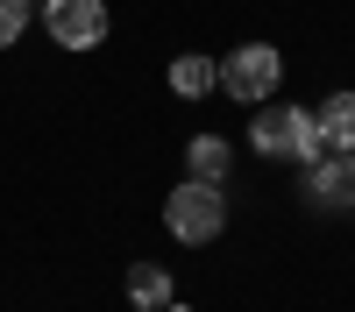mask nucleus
<instances>
[{
  "instance_id": "7",
  "label": "nucleus",
  "mask_w": 355,
  "mask_h": 312,
  "mask_svg": "<svg viewBox=\"0 0 355 312\" xmlns=\"http://www.w3.org/2000/svg\"><path fill=\"white\" fill-rule=\"evenodd\" d=\"M171 93H178V100H206V93H220V64H214V57H199V50L171 57Z\"/></svg>"
},
{
  "instance_id": "4",
  "label": "nucleus",
  "mask_w": 355,
  "mask_h": 312,
  "mask_svg": "<svg viewBox=\"0 0 355 312\" xmlns=\"http://www.w3.org/2000/svg\"><path fill=\"white\" fill-rule=\"evenodd\" d=\"M43 28L57 50H100L107 43V0H43Z\"/></svg>"
},
{
  "instance_id": "9",
  "label": "nucleus",
  "mask_w": 355,
  "mask_h": 312,
  "mask_svg": "<svg viewBox=\"0 0 355 312\" xmlns=\"http://www.w3.org/2000/svg\"><path fill=\"white\" fill-rule=\"evenodd\" d=\"M178 291H171V270H157V263H135L128 270V305L135 312H164Z\"/></svg>"
},
{
  "instance_id": "1",
  "label": "nucleus",
  "mask_w": 355,
  "mask_h": 312,
  "mask_svg": "<svg viewBox=\"0 0 355 312\" xmlns=\"http://www.w3.org/2000/svg\"><path fill=\"white\" fill-rule=\"evenodd\" d=\"M164 227H171V241H214L220 227H227V192L220 185H206V178H185V185H171L164 199Z\"/></svg>"
},
{
  "instance_id": "8",
  "label": "nucleus",
  "mask_w": 355,
  "mask_h": 312,
  "mask_svg": "<svg viewBox=\"0 0 355 312\" xmlns=\"http://www.w3.org/2000/svg\"><path fill=\"white\" fill-rule=\"evenodd\" d=\"M313 121H320V142H327V149H355V93H327L313 107Z\"/></svg>"
},
{
  "instance_id": "10",
  "label": "nucleus",
  "mask_w": 355,
  "mask_h": 312,
  "mask_svg": "<svg viewBox=\"0 0 355 312\" xmlns=\"http://www.w3.org/2000/svg\"><path fill=\"white\" fill-rule=\"evenodd\" d=\"M28 15H36L28 0H0V50H8V43L21 36V28H28Z\"/></svg>"
},
{
  "instance_id": "6",
  "label": "nucleus",
  "mask_w": 355,
  "mask_h": 312,
  "mask_svg": "<svg viewBox=\"0 0 355 312\" xmlns=\"http://www.w3.org/2000/svg\"><path fill=\"white\" fill-rule=\"evenodd\" d=\"M185 178L227 185V178H234V149H227L220 135H192V142H185Z\"/></svg>"
},
{
  "instance_id": "5",
  "label": "nucleus",
  "mask_w": 355,
  "mask_h": 312,
  "mask_svg": "<svg viewBox=\"0 0 355 312\" xmlns=\"http://www.w3.org/2000/svg\"><path fill=\"white\" fill-rule=\"evenodd\" d=\"M313 206H355V149H320L306 163Z\"/></svg>"
},
{
  "instance_id": "3",
  "label": "nucleus",
  "mask_w": 355,
  "mask_h": 312,
  "mask_svg": "<svg viewBox=\"0 0 355 312\" xmlns=\"http://www.w3.org/2000/svg\"><path fill=\"white\" fill-rule=\"evenodd\" d=\"M277 78H284V57H277L270 43H242V50L220 64V93L256 107V100H270V93H277Z\"/></svg>"
},
{
  "instance_id": "2",
  "label": "nucleus",
  "mask_w": 355,
  "mask_h": 312,
  "mask_svg": "<svg viewBox=\"0 0 355 312\" xmlns=\"http://www.w3.org/2000/svg\"><path fill=\"white\" fill-rule=\"evenodd\" d=\"M249 142L263 156H320L327 142H320V121H313V107H270V113H256V128H249Z\"/></svg>"
}]
</instances>
